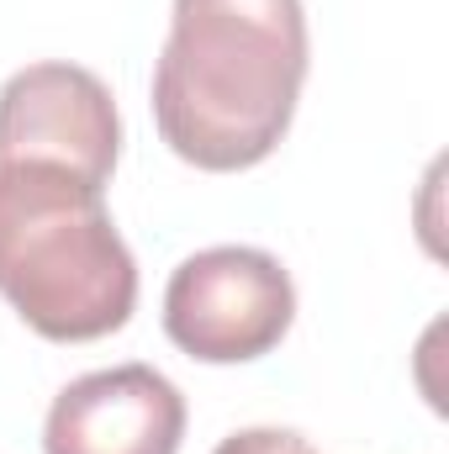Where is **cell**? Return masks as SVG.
Segmentation results:
<instances>
[{
	"mask_svg": "<svg viewBox=\"0 0 449 454\" xmlns=\"http://www.w3.org/2000/svg\"><path fill=\"white\" fill-rule=\"evenodd\" d=\"M302 0H175L154 64L159 137L196 169L264 164L307 85Z\"/></svg>",
	"mask_w": 449,
	"mask_h": 454,
	"instance_id": "cell-1",
	"label": "cell"
},
{
	"mask_svg": "<svg viewBox=\"0 0 449 454\" xmlns=\"http://www.w3.org/2000/svg\"><path fill=\"white\" fill-rule=\"evenodd\" d=\"M0 296L53 343L116 333L138 307V264L106 191L53 164H0Z\"/></svg>",
	"mask_w": 449,
	"mask_h": 454,
	"instance_id": "cell-2",
	"label": "cell"
},
{
	"mask_svg": "<svg viewBox=\"0 0 449 454\" xmlns=\"http://www.w3.org/2000/svg\"><path fill=\"white\" fill-rule=\"evenodd\" d=\"M296 286L275 254L217 243L191 254L164 286V333L201 364H243L291 333Z\"/></svg>",
	"mask_w": 449,
	"mask_h": 454,
	"instance_id": "cell-3",
	"label": "cell"
},
{
	"mask_svg": "<svg viewBox=\"0 0 449 454\" xmlns=\"http://www.w3.org/2000/svg\"><path fill=\"white\" fill-rule=\"evenodd\" d=\"M122 121L101 74L80 64H27L0 85V164H53L106 191Z\"/></svg>",
	"mask_w": 449,
	"mask_h": 454,
	"instance_id": "cell-4",
	"label": "cell"
},
{
	"mask_svg": "<svg viewBox=\"0 0 449 454\" xmlns=\"http://www.w3.org/2000/svg\"><path fill=\"white\" fill-rule=\"evenodd\" d=\"M185 396L154 364H112L69 380L43 423L48 454H180Z\"/></svg>",
	"mask_w": 449,
	"mask_h": 454,
	"instance_id": "cell-5",
	"label": "cell"
},
{
	"mask_svg": "<svg viewBox=\"0 0 449 454\" xmlns=\"http://www.w3.org/2000/svg\"><path fill=\"white\" fill-rule=\"evenodd\" d=\"M212 454H318V450L291 428H243V434L223 439Z\"/></svg>",
	"mask_w": 449,
	"mask_h": 454,
	"instance_id": "cell-6",
	"label": "cell"
}]
</instances>
